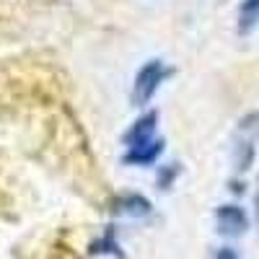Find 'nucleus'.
<instances>
[{"instance_id":"obj_7","label":"nucleus","mask_w":259,"mask_h":259,"mask_svg":"<svg viewBox=\"0 0 259 259\" xmlns=\"http://www.w3.org/2000/svg\"><path fill=\"white\" fill-rule=\"evenodd\" d=\"M117 249H119V246H117V241L112 239V231L104 233L96 244H91V254H114Z\"/></svg>"},{"instance_id":"obj_2","label":"nucleus","mask_w":259,"mask_h":259,"mask_svg":"<svg viewBox=\"0 0 259 259\" xmlns=\"http://www.w3.org/2000/svg\"><path fill=\"white\" fill-rule=\"evenodd\" d=\"M215 228L223 236H231V239L233 236H241L249 228V215L239 205H221L215 210Z\"/></svg>"},{"instance_id":"obj_8","label":"nucleus","mask_w":259,"mask_h":259,"mask_svg":"<svg viewBox=\"0 0 259 259\" xmlns=\"http://www.w3.org/2000/svg\"><path fill=\"white\" fill-rule=\"evenodd\" d=\"M177 177H179V163H168V166H163V168H161L158 184H161L163 189H168V187H171V182H174Z\"/></svg>"},{"instance_id":"obj_6","label":"nucleus","mask_w":259,"mask_h":259,"mask_svg":"<svg viewBox=\"0 0 259 259\" xmlns=\"http://www.w3.org/2000/svg\"><path fill=\"white\" fill-rule=\"evenodd\" d=\"M259 26V0H241L239 13H236V31L251 34Z\"/></svg>"},{"instance_id":"obj_5","label":"nucleus","mask_w":259,"mask_h":259,"mask_svg":"<svg viewBox=\"0 0 259 259\" xmlns=\"http://www.w3.org/2000/svg\"><path fill=\"white\" fill-rule=\"evenodd\" d=\"M163 138H156V140H150L145 145H138V148H130L124 150V156L122 161L127 166H150V163H156V158L163 153Z\"/></svg>"},{"instance_id":"obj_9","label":"nucleus","mask_w":259,"mask_h":259,"mask_svg":"<svg viewBox=\"0 0 259 259\" xmlns=\"http://www.w3.org/2000/svg\"><path fill=\"white\" fill-rule=\"evenodd\" d=\"M215 259H239V256H236L233 249H221L218 254H215Z\"/></svg>"},{"instance_id":"obj_10","label":"nucleus","mask_w":259,"mask_h":259,"mask_svg":"<svg viewBox=\"0 0 259 259\" xmlns=\"http://www.w3.org/2000/svg\"><path fill=\"white\" fill-rule=\"evenodd\" d=\"M256 215H259V194H256Z\"/></svg>"},{"instance_id":"obj_1","label":"nucleus","mask_w":259,"mask_h":259,"mask_svg":"<svg viewBox=\"0 0 259 259\" xmlns=\"http://www.w3.org/2000/svg\"><path fill=\"white\" fill-rule=\"evenodd\" d=\"M174 73L168 68L163 60H148L143 62V68L135 73V80H133V91H130V99H133L135 106H148L150 99L156 96V91L161 89V83Z\"/></svg>"},{"instance_id":"obj_4","label":"nucleus","mask_w":259,"mask_h":259,"mask_svg":"<svg viewBox=\"0 0 259 259\" xmlns=\"http://www.w3.org/2000/svg\"><path fill=\"white\" fill-rule=\"evenodd\" d=\"M150 210H153V205H150V200L143 197V194H122V197H117L112 202L114 215H124V218H135V221L150 215Z\"/></svg>"},{"instance_id":"obj_3","label":"nucleus","mask_w":259,"mask_h":259,"mask_svg":"<svg viewBox=\"0 0 259 259\" xmlns=\"http://www.w3.org/2000/svg\"><path fill=\"white\" fill-rule=\"evenodd\" d=\"M156 127H158V112H145L143 117H138L130 130L122 135V143L124 148H138V145H145L150 140H156Z\"/></svg>"}]
</instances>
